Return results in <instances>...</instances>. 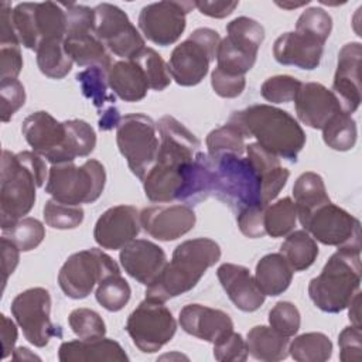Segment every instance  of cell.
Here are the masks:
<instances>
[{
    "instance_id": "49",
    "label": "cell",
    "mask_w": 362,
    "mask_h": 362,
    "mask_svg": "<svg viewBox=\"0 0 362 362\" xmlns=\"http://www.w3.org/2000/svg\"><path fill=\"white\" fill-rule=\"evenodd\" d=\"M332 30V18L331 16L321 7H310L303 11L297 20L296 31L307 33L321 40L327 41Z\"/></svg>"
},
{
    "instance_id": "51",
    "label": "cell",
    "mask_w": 362,
    "mask_h": 362,
    "mask_svg": "<svg viewBox=\"0 0 362 362\" xmlns=\"http://www.w3.org/2000/svg\"><path fill=\"white\" fill-rule=\"evenodd\" d=\"M247 355L246 341L235 331L214 344V358L219 362H243Z\"/></svg>"
},
{
    "instance_id": "26",
    "label": "cell",
    "mask_w": 362,
    "mask_h": 362,
    "mask_svg": "<svg viewBox=\"0 0 362 362\" xmlns=\"http://www.w3.org/2000/svg\"><path fill=\"white\" fill-rule=\"evenodd\" d=\"M216 276L236 308L245 313L259 310L264 303V294L259 288L255 276L245 266L223 263L218 267Z\"/></svg>"
},
{
    "instance_id": "34",
    "label": "cell",
    "mask_w": 362,
    "mask_h": 362,
    "mask_svg": "<svg viewBox=\"0 0 362 362\" xmlns=\"http://www.w3.org/2000/svg\"><path fill=\"white\" fill-rule=\"evenodd\" d=\"M280 253L293 272H303L314 264L318 256V246L307 230L300 229L287 235L280 246Z\"/></svg>"
},
{
    "instance_id": "20",
    "label": "cell",
    "mask_w": 362,
    "mask_h": 362,
    "mask_svg": "<svg viewBox=\"0 0 362 362\" xmlns=\"http://www.w3.org/2000/svg\"><path fill=\"white\" fill-rule=\"evenodd\" d=\"M140 226V212L134 206L116 205L98 218L93 238L100 247L117 250L136 239Z\"/></svg>"
},
{
    "instance_id": "21",
    "label": "cell",
    "mask_w": 362,
    "mask_h": 362,
    "mask_svg": "<svg viewBox=\"0 0 362 362\" xmlns=\"http://www.w3.org/2000/svg\"><path fill=\"white\" fill-rule=\"evenodd\" d=\"M361 57L362 45L359 42L345 44L338 54L331 90L337 96L342 110L348 115H352L361 105Z\"/></svg>"
},
{
    "instance_id": "6",
    "label": "cell",
    "mask_w": 362,
    "mask_h": 362,
    "mask_svg": "<svg viewBox=\"0 0 362 362\" xmlns=\"http://www.w3.org/2000/svg\"><path fill=\"white\" fill-rule=\"evenodd\" d=\"M209 160V194L232 211H242L262 202V181L247 157L223 153Z\"/></svg>"
},
{
    "instance_id": "22",
    "label": "cell",
    "mask_w": 362,
    "mask_h": 362,
    "mask_svg": "<svg viewBox=\"0 0 362 362\" xmlns=\"http://www.w3.org/2000/svg\"><path fill=\"white\" fill-rule=\"evenodd\" d=\"M294 103L300 122L318 130H322L337 113L344 112L332 90L318 82L301 83Z\"/></svg>"
},
{
    "instance_id": "12",
    "label": "cell",
    "mask_w": 362,
    "mask_h": 362,
    "mask_svg": "<svg viewBox=\"0 0 362 362\" xmlns=\"http://www.w3.org/2000/svg\"><path fill=\"white\" fill-rule=\"evenodd\" d=\"M117 263L100 249L92 247L71 255L58 273L64 294L74 300L85 298L96 284L112 274H119Z\"/></svg>"
},
{
    "instance_id": "31",
    "label": "cell",
    "mask_w": 362,
    "mask_h": 362,
    "mask_svg": "<svg viewBox=\"0 0 362 362\" xmlns=\"http://www.w3.org/2000/svg\"><path fill=\"white\" fill-rule=\"evenodd\" d=\"M255 280L264 296L276 297L288 288L293 280V269L281 253H269L257 262Z\"/></svg>"
},
{
    "instance_id": "55",
    "label": "cell",
    "mask_w": 362,
    "mask_h": 362,
    "mask_svg": "<svg viewBox=\"0 0 362 362\" xmlns=\"http://www.w3.org/2000/svg\"><path fill=\"white\" fill-rule=\"evenodd\" d=\"M23 68L20 45H0V79L17 78Z\"/></svg>"
},
{
    "instance_id": "40",
    "label": "cell",
    "mask_w": 362,
    "mask_h": 362,
    "mask_svg": "<svg viewBox=\"0 0 362 362\" xmlns=\"http://www.w3.org/2000/svg\"><path fill=\"white\" fill-rule=\"evenodd\" d=\"M245 139H247L245 132L236 123L228 122L226 124L214 129L206 136L205 143L208 147V156L215 157L223 153L243 156L246 151Z\"/></svg>"
},
{
    "instance_id": "53",
    "label": "cell",
    "mask_w": 362,
    "mask_h": 362,
    "mask_svg": "<svg viewBox=\"0 0 362 362\" xmlns=\"http://www.w3.org/2000/svg\"><path fill=\"white\" fill-rule=\"evenodd\" d=\"M339 359L342 362H359L362 358V332L361 327H346L338 337Z\"/></svg>"
},
{
    "instance_id": "57",
    "label": "cell",
    "mask_w": 362,
    "mask_h": 362,
    "mask_svg": "<svg viewBox=\"0 0 362 362\" xmlns=\"http://www.w3.org/2000/svg\"><path fill=\"white\" fill-rule=\"evenodd\" d=\"M1 257H3V288L6 287L7 279L16 270L20 260V249L6 236H1Z\"/></svg>"
},
{
    "instance_id": "28",
    "label": "cell",
    "mask_w": 362,
    "mask_h": 362,
    "mask_svg": "<svg viewBox=\"0 0 362 362\" xmlns=\"http://www.w3.org/2000/svg\"><path fill=\"white\" fill-rule=\"evenodd\" d=\"M58 359L61 362H93V361H115L124 362L129 356L119 342L110 338L75 339L59 345Z\"/></svg>"
},
{
    "instance_id": "19",
    "label": "cell",
    "mask_w": 362,
    "mask_h": 362,
    "mask_svg": "<svg viewBox=\"0 0 362 362\" xmlns=\"http://www.w3.org/2000/svg\"><path fill=\"white\" fill-rule=\"evenodd\" d=\"M197 222L195 212L191 206L153 205L140 212V225L154 239L170 242L188 233Z\"/></svg>"
},
{
    "instance_id": "24",
    "label": "cell",
    "mask_w": 362,
    "mask_h": 362,
    "mask_svg": "<svg viewBox=\"0 0 362 362\" xmlns=\"http://www.w3.org/2000/svg\"><path fill=\"white\" fill-rule=\"evenodd\" d=\"M181 328L199 339L216 344L233 331L232 318L222 310L202 304H188L180 311Z\"/></svg>"
},
{
    "instance_id": "59",
    "label": "cell",
    "mask_w": 362,
    "mask_h": 362,
    "mask_svg": "<svg viewBox=\"0 0 362 362\" xmlns=\"http://www.w3.org/2000/svg\"><path fill=\"white\" fill-rule=\"evenodd\" d=\"M1 320V345H3V359L14 352V345L17 341V327L13 320L6 317L4 314L0 315Z\"/></svg>"
},
{
    "instance_id": "41",
    "label": "cell",
    "mask_w": 362,
    "mask_h": 362,
    "mask_svg": "<svg viewBox=\"0 0 362 362\" xmlns=\"http://www.w3.org/2000/svg\"><path fill=\"white\" fill-rule=\"evenodd\" d=\"M356 123L351 115L345 112L337 113L324 127V143L337 151H348L354 148L356 143Z\"/></svg>"
},
{
    "instance_id": "56",
    "label": "cell",
    "mask_w": 362,
    "mask_h": 362,
    "mask_svg": "<svg viewBox=\"0 0 362 362\" xmlns=\"http://www.w3.org/2000/svg\"><path fill=\"white\" fill-rule=\"evenodd\" d=\"M11 11L10 3H0V45H21L11 21Z\"/></svg>"
},
{
    "instance_id": "27",
    "label": "cell",
    "mask_w": 362,
    "mask_h": 362,
    "mask_svg": "<svg viewBox=\"0 0 362 362\" xmlns=\"http://www.w3.org/2000/svg\"><path fill=\"white\" fill-rule=\"evenodd\" d=\"M247 160L256 170L262 181V202L263 205H269L279 192L284 188L290 171L280 164V158L270 151L264 150L257 143H250L246 146Z\"/></svg>"
},
{
    "instance_id": "61",
    "label": "cell",
    "mask_w": 362,
    "mask_h": 362,
    "mask_svg": "<svg viewBox=\"0 0 362 362\" xmlns=\"http://www.w3.org/2000/svg\"><path fill=\"white\" fill-rule=\"evenodd\" d=\"M361 293L358 291L354 297H352V300L349 301V304H348V307H349V313H348V315H349V320H351V322H352V325H355V327H361V320H359V317H361V313H359V308H361Z\"/></svg>"
},
{
    "instance_id": "14",
    "label": "cell",
    "mask_w": 362,
    "mask_h": 362,
    "mask_svg": "<svg viewBox=\"0 0 362 362\" xmlns=\"http://www.w3.org/2000/svg\"><path fill=\"white\" fill-rule=\"evenodd\" d=\"M10 310L31 345L44 348L52 337H61L59 327H55L49 318L51 296L47 288L31 287L24 290L14 297Z\"/></svg>"
},
{
    "instance_id": "10",
    "label": "cell",
    "mask_w": 362,
    "mask_h": 362,
    "mask_svg": "<svg viewBox=\"0 0 362 362\" xmlns=\"http://www.w3.org/2000/svg\"><path fill=\"white\" fill-rule=\"evenodd\" d=\"M116 143L130 171L143 180L157 158V123L143 113L126 115L116 127Z\"/></svg>"
},
{
    "instance_id": "30",
    "label": "cell",
    "mask_w": 362,
    "mask_h": 362,
    "mask_svg": "<svg viewBox=\"0 0 362 362\" xmlns=\"http://www.w3.org/2000/svg\"><path fill=\"white\" fill-rule=\"evenodd\" d=\"M64 47L69 58L79 66H102L105 69L112 66L110 52L96 38L93 31L68 33Z\"/></svg>"
},
{
    "instance_id": "63",
    "label": "cell",
    "mask_w": 362,
    "mask_h": 362,
    "mask_svg": "<svg viewBox=\"0 0 362 362\" xmlns=\"http://www.w3.org/2000/svg\"><path fill=\"white\" fill-rule=\"evenodd\" d=\"M310 1L308 0H305V1H301V3H276L277 6H280V7H283V8H296V7H300V6H304V4H308Z\"/></svg>"
},
{
    "instance_id": "18",
    "label": "cell",
    "mask_w": 362,
    "mask_h": 362,
    "mask_svg": "<svg viewBox=\"0 0 362 362\" xmlns=\"http://www.w3.org/2000/svg\"><path fill=\"white\" fill-rule=\"evenodd\" d=\"M21 132L34 153L40 154L51 164L66 163L65 122H58L45 110H38L24 119Z\"/></svg>"
},
{
    "instance_id": "62",
    "label": "cell",
    "mask_w": 362,
    "mask_h": 362,
    "mask_svg": "<svg viewBox=\"0 0 362 362\" xmlns=\"http://www.w3.org/2000/svg\"><path fill=\"white\" fill-rule=\"evenodd\" d=\"M13 359H16V361H24V359H40V356H37V355L31 354L28 348L20 346V348L14 349V352H13Z\"/></svg>"
},
{
    "instance_id": "44",
    "label": "cell",
    "mask_w": 362,
    "mask_h": 362,
    "mask_svg": "<svg viewBox=\"0 0 362 362\" xmlns=\"http://www.w3.org/2000/svg\"><path fill=\"white\" fill-rule=\"evenodd\" d=\"M3 236L8 238L21 252L35 249L45 238L44 225L30 216H24L7 229H3Z\"/></svg>"
},
{
    "instance_id": "17",
    "label": "cell",
    "mask_w": 362,
    "mask_h": 362,
    "mask_svg": "<svg viewBox=\"0 0 362 362\" xmlns=\"http://www.w3.org/2000/svg\"><path fill=\"white\" fill-rule=\"evenodd\" d=\"M194 1H157L147 4L139 14V28L144 37L161 47L178 41L187 25V14Z\"/></svg>"
},
{
    "instance_id": "58",
    "label": "cell",
    "mask_w": 362,
    "mask_h": 362,
    "mask_svg": "<svg viewBox=\"0 0 362 362\" xmlns=\"http://www.w3.org/2000/svg\"><path fill=\"white\" fill-rule=\"evenodd\" d=\"M195 7L199 10L201 14L214 17V18H223L229 16L239 4V1H194Z\"/></svg>"
},
{
    "instance_id": "2",
    "label": "cell",
    "mask_w": 362,
    "mask_h": 362,
    "mask_svg": "<svg viewBox=\"0 0 362 362\" xmlns=\"http://www.w3.org/2000/svg\"><path fill=\"white\" fill-rule=\"evenodd\" d=\"M47 177L44 158L34 151L17 154L3 150L0 178V226L10 228L27 215L35 204V188Z\"/></svg>"
},
{
    "instance_id": "3",
    "label": "cell",
    "mask_w": 362,
    "mask_h": 362,
    "mask_svg": "<svg viewBox=\"0 0 362 362\" xmlns=\"http://www.w3.org/2000/svg\"><path fill=\"white\" fill-rule=\"evenodd\" d=\"M229 122L236 123L246 137H255L264 150L291 163L297 161L305 144V133L298 122L288 112L272 105H252L233 112Z\"/></svg>"
},
{
    "instance_id": "7",
    "label": "cell",
    "mask_w": 362,
    "mask_h": 362,
    "mask_svg": "<svg viewBox=\"0 0 362 362\" xmlns=\"http://www.w3.org/2000/svg\"><path fill=\"white\" fill-rule=\"evenodd\" d=\"M105 184V167L95 158L79 167L74 163H59L52 164L48 171L45 192L66 205L92 204L102 195Z\"/></svg>"
},
{
    "instance_id": "29",
    "label": "cell",
    "mask_w": 362,
    "mask_h": 362,
    "mask_svg": "<svg viewBox=\"0 0 362 362\" xmlns=\"http://www.w3.org/2000/svg\"><path fill=\"white\" fill-rule=\"evenodd\" d=\"M109 88L124 102H139L150 89L141 66L134 59H122L112 64L107 71Z\"/></svg>"
},
{
    "instance_id": "25",
    "label": "cell",
    "mask_w": 362,
    "mask_h": 362,
    "mask_svg": "<svg viewBox=\"0 0 362 362\" xmlns=\"http://www.w3.org/2000/svg\"><path fill=\"white\" fill-rule=\"evenodd\" d=\"M321 40L301 31L284 33L276 38L273 45L274 59L281 65H293L301 69H315L324 52Z\"/></svg>"
},
{
    "instance_id": "1",
    "label": "cell",
    "mask_w": 362,
    "mask_h": 362,
    "mask_svg": "<svg viewBox=\"0 0 362 362\" xmlns=\"http://www.w3.org/2000/svg\"><path fill=\"white\" fill-rule=\"evenodd\" d=\"M157 158L141 180L146 197L151 202H170L209 195L208 154L199 151L197 136L170 115L157 122Z\"/></svg>"
},
{
    "instance_id": "54",
    "label": "cell",
    "mask_w": 362,
    "mask_h": 362,
    "mask_svg": "<svg viewBox=\"0 0 362 362\" xmlns=\"http://www.w3.org/2000/svg\"><path fill=\"white\" fill-rule=\"evenodd\" d=\"M211 85H212L214 92L218 96L232 99V98H238L239 95H242V92L245 90V86H246V78L228 75V74L219 71L218 68H215L211 74Z\"/></svg>"
},
{
    "instance_id": "16",
    "label": "cell",
    "mask_w": 362,
    "mask_h": 362,
    "mask_svg": "<svg viewBox=\"0 0 362 362\" xmlns=\"http://www.w3.org/2000/svg\"><path fill=\"white\" fill-rule=\"evenodd\" d=\"M300 223L322 245L361 247L359 221L331 201L314 209Z\"/></svg>"
},
{
    "instance_id": "42",
    "label": "cell",
    "mask_w": 362,
    "mask_h": 362,
    "mask_svg": "<svg viewBox=\"0 0 362 362\" xmlns=\"http://www.w3.org/2000/svg\"><path fill=\"white\" fill-rule=\"evenodd\" d=\"M132 296L129 283L119 274H112L103 279L95 291L96 301L107 311L116 313L124 308Z\"/></svg>"
},
{
    "instance_id": "52",
    "label": "cell",
    "mask_w": 362,
    "mask_h": 362,
    "mask_svg": "<svg viewBox=\"0 0 362 362\" xmlns=\"http://www.w3.org/2000/svg\"><path fill=\"white\" fill-rule=\"evenodd\" d=\"M264 208L266 206H262V205H253V206L243 208L242 211L238 212L236 215L238 226L245 236L250 239H256V238H263L266 235L264 225H263Z\"/></svg>"
},
{
    "instance_id": "39",
    "label": "cell",
    "mask_w": 362,
    "mask_h": 362,
    "mask_svg": "<svg viewBox=\"0 0 362 362\" xmlns=\"http://www.w3.org/2000/svg\"><path fill=\"white\" fill-rule=\"evenodd\" d=\"M66 141H65V161L74 163L76 157L89 156L96 146V133L93 127L81 119L65 120Z\"/></svg>"
},
{
    "instance_id": "48",
    "label": "cell",
    "mask_w": 362,
    "mask_h": 362,
    "mask_svg": "<svg viewBox=\"0 0 362 362\" xmlns=\"http://www.w3.org/2000/svg\"><path fill=\"white\" fill-rule=\"evenodd\" d=\"M269 324L274 331L290 338L300 329V311L290 301H279L269 313Z\"/></svg>"
},
{
    "instance_id": "36",
    "label": "cell",
    "mask_w": 362,
    "mask_h": 362,
    "mask_svg": "<svg viewBox=\"0 0 362 362\" xmlns=\"http://www.w3.org/2000/svg\"><path fill=\"white\" fill-rule=\"evenodd\" d=\"M288 354L297 362H325L332 355V342L322 332H305L293 339Z\"/></svg>"
},
{
    "instance_id": "45",
    "label": "cell",
    "mask_w": 362,
    "mask_h": 362,
    "mask_svg": "<svg viewBox=\"0 0 362 362\" xmlns=\"http://www.w3.org/2000/svg\"><path fill=\"white\" fill-rule=\"evenodd\" d=\"M44 221L54 229H75L83 221V209L79 205H66L55 199H48L42 209Z\"/></svg>"
},
{
    "instance_id": "4",
    "label": "cell",
    "mask_w": 362,
    "mask_h": 362,
    "mask_svg": "<svg viewBox=\"0 0 362 362\" xmlns=\"http://www.w3.org/2000/svg\"><path fill=\"white\" fill-rule=\"evenodd\" d=\"M221 259L219 245L209 238L180 243L160 276L146 288V297L165 303L192 290L205 272Z\"/></svg>"
},
{
    "instance_id": "32",
    "label": "cell",
    "mask_w": 362,
    "mask_h": 362,
    "mask_svg": "<svg viewBox=\"0 0 362 362\" xmlns=\"http://www.w3.org/2000/svg\"><path fill=\"white\" fill-rule=\"evenodd\" d=\"M246 346L247 354L257 361L276 362L288 356V338L266 325H256L247 332Z\"/></svg>"
},
{
    "instance_id": "23",
    "label": "cell",
    "mask_w": 362,
    "mask_h": 362,
    "mask_svg": "<svg viewBox=\"0 0 362 362\" xmlns=\"http://www.w3.org/2000/svg\"><path fill=\"white\" fill-rule=\"evenodd\" d=\"M124 272L144 286H150L167 264L164 250L146 239H134L119 255Z\"/></svg>"
},
{
    "instance_id": "37",
    "label": "cell",
    "mask_w": 362,
    "mask_h": 362,
    "mask_svg": "<svg viewBox=\"0 0 362 362\" xmlns=\"http://www.w3.org/2000/svg\"><path fill=\"white\" fill-rule=\"evenodd\" d=\"M107 71L102 66H88L76 74V81L81 83L83 96L98 109H102V112L115 106V96L107 93Z\"/></svg>"
},
{
    "instance_id": "8",
    "label": "cell",
    "mask_w": 362,
    "mask_h": 362,
    "mask_svg": "<svg viewBox=\"0 0 362 362\" xmlns=\"http://www.w3.org/2000/svg\"><path fill=\"white\" fill-rule=\"evenodd\" d=\"M219 42L218 31L206 27L194 30L170 55L168 71L171 78L181 86L198 85L216 58Z\"/></svg>"
},
{
    "instance_id": "46",
    "label": "cell",
    "mask_w": 362,
    "mask_h": 362,
    "mask_svg": "<svg viewBox=\"0 0 362 362\" xmlns=\"http://www.w3.org/2000/svg\"><path fill=\"white\" fill-rule=\"evenodd\" d=\"M68 324L81 339H95L106 334L103 318L90 308H75L68 317Z\"/></svg>"
},
{
    "instance_id": "5",
    "label": "cell",
    "mask_w": 362,
    "mask_h": 362,
    "mask_svg": "<svg viewBox=\"0 0 362 362\" xmlns=\"http://www.w3.org/2000/svg\"><path fill=\"white\" fill-rule=\"evenodd\" d=\"M361 286V247H338L324 264L321 273L311 279L308 296L324 313H339L348 308Z\"/></svg>"
},
{
    "instance_id": "11",
    "label": "cell",
    "mask_w": 362,
    "mask_h": 362,
    "mask_svg": "<svg viewBox=\"0 0 362 362\" xmlns=\"http://www.w3.org/2000/svg\"><path fill=\"white\" fill-rule=\"evenodd\" d=\"M11 21L20 44L28 49L35 51L40 42L66 35L65 8L54 1L18 3L11 11Z\"/></svg>"
},
{
    "instance_id": "47",
    "label": "cell",
    "mask_w": 362,
    "mask_h": 362,
    "mask_svg": "<svg viewBox=\"0 0 362 362\" xmlns=\"http://www.w3.org/2000/svg\"><path fill=\"white\" fill-rule=\"evenodd\" d=\"M303 82H300L297 78L290 75H276L267 78L260 88V93L263 99L272 103H287L294 100L300 86Z\"/></svg>"
},
{
    "instance_id": "38",
    "label": "cell",
    "mask_w": 362,
    "mask_h": 362,
    "mask_svg": "<svg viewBox=\"0 0 362 362\" xmlns=\"http://www.w3.org/2000/svg\"><path fill=\"white\" fill-rule=\"evenodd\" d=\"M297 221V209L296 204L291 198L284 197L272 205L264 208L263 225L266 235L272 238L287 236L293 232Z\"/></svg>"
},
{
    "instance_id": "33",
    "label": "cell",
    "mask_w": 362,
    "mask_h": 362,
    "mask_svg": "<svg viewBox=\"0 0 362 362\" xmlns=\"http://www.w3.org/2000/svg\"><path fill=\"white\" fill-rule=\"evenodd\" d=\"M293 197L300 221L307 218L314 209L329 202L324 180L314 171L303 173L294 182Z\"/></svg>"
},
{
    "instance_id": "15",
    "label": "cell",
    "mask_w": 362,
    "mask_h": 362,
    "mask_svg": "<svg viewBox=\"0 0 362 362\" xmlns=\"http://www.w3.org/2000/svg\"><path fill=\"white\" fill-rule=\"evenodd\" d=\"M93 11V34L109 52L132 59L144 48V38L122 8L110 3H100Z\"/></svg>"
},
{
    "instance_id": "60",
    "label": "cell",
    "mask_w": 362,
    "mask_h": 362,
    "mask_svg": "<svg viewBox=\"0 0 362 362\" xmlns=\"http://www.w3.org/2000/svg\"><path fill=\"white\" fill-rule=\"evenodd\" d=\"M100 119H99V129L100 130H110L113 127H117L119 122H120V115L119 110L116 109V106H110L106 110H103L100 113Z\"/></svg>"
},
{
    "instance_id": "35",
    "label": "cell",
    "mask_w": 362,
    "mask_h": 362,
    "mask_svg": "<svg viewBox=\"0 0 362 362\" xmlns=\"http://www.w3.org/2000/svg\"><path fill=\"white\" fill-rule=\"evenodd\" d=\"M65 38H52L40 42L37 47V65L51 79H62L72 69L74 61L65 51Z\"/></svg>"
},
{
    "instance_id": "50",
    "label": "cell",
    "mask_w": 362,
    "mask_h": 362,
    "mask_svg": "<svg viewBox=\"0 0 362 362\" xmlns=\"http://www.w3.org/2000/svg\"><path fill=\"white\" fill-rule=\"evenodd\" d=\"M1 122L7 123L13 115L25 103V90L17 78L3 79L0 82Z\"/></svg>"
},
{
    "instance_id": "13",
    "label": "cell",
    "mask_w": 362,
    "mask_h": 362,
    "mask_svg": "<svg viewBox=\"0 0 362 362\" xmlns=\"http://www.w3.org/2000/svg\"><path fill=\"white\" fill-rule=\"evenodd\" d=\"M126 331L143 354L160 351L177 331V322L163 301L143 300L127 317Z\"/></svg>"
},
{
    "instance_id": "9",
    "label": "cell",
    "mask_w": 362,
    "mask_h": 362,
    "mask_svg": "<svg viewBox=\"0 0 362 362\" xmlns=\"http://www.w3.org/2000/svg\"><path fill=\"white\" fill-rule=\"evenodd\" d=\"M226 33L216 51V68L228 75L245 76L256 62L264 28L256 20L242 16L226 25Z\"/></svg>"
},
{
    "instance_id": "43",
    "label": "cell",
    "mask_w": 362,
    "mask_h": 362,
    "mask_svg": "<svg viewBox=\"0 0 362 362\" xmlns=\"http://www.w3.org/2000/svg\"><path fill=\"white\" fill-rule=\"evenodd\" d=\"M132 59H134L141 66L150 89L164 90L170 85L171 75L168 71V64L156 49L144 47Z\"/></svg>"
}]
</instances>
